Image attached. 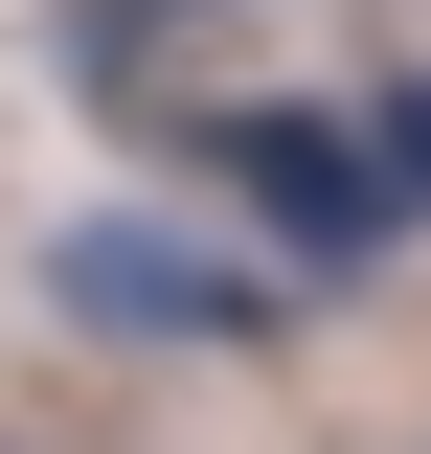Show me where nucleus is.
<instances>
[{
    "instance_id": "3",
    "label": "nucleus",
    "mask_w": 431,
    "mask_h": 454,
    "mask_svg": "<svg viewBox=\"0 0 431 454\" xmlns=\"http://www.w3.org/2000/svg\"><path fill=\"white\" fill-rule=\"evenodd\" d=\"M386 182H409V205H431V68H409V91H386Z\"/></svg>"
},
{
    "instance_id": "1",
    "label": "nucleus",
    "mask_w": 431,
    "mask_h": 454,
    "mask_svg": "<svg viewBox=\"0 0 431 454\" xmlns=\"http://www.w3.org/2000/svg\"><path fill=\"white\" fill-rule=\"evenodd\" d=\"M46 295H68L91 340H182V364H227V340H272V318H295L250 250H205V227H160V205H91V227L46 250Z\"/></svg>"
},
{
    "instance_id": "2",
    "label": "nucleus",
    "mask_w": 431,
    "mask_h": 454,
    "mask_svg": "<svg viewBox=\"0 0 431 454\" xmlns=\"http://www.w3.org/2000/svg\"><path fill=\"white\" fill-rule=\"evenodd\" d=\"M182 160H227L318 273H386V227H409V182H386V137H341V114H295V91H250V114H182Z\"/></svg>"
}]
</instances>
